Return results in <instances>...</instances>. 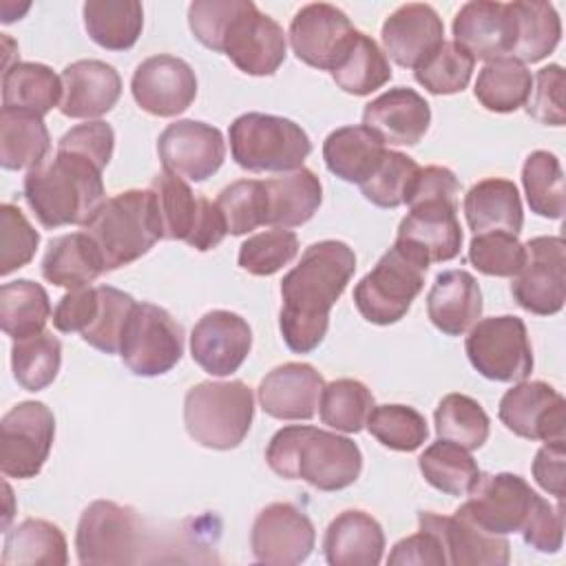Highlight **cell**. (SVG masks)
Returning <instances> with one entry per match:
<instances>
[{"instance_id":"3","label":"cell","mask_w":566,"mask_h":566,"mask_svg":"<svg viewBox=\"0 0 566 566\" xmlns=\"http://www.w3.org/2000/svg\"><path fill=\"white\" fill-rule=\"evenodd\" d=\"M102 172L91 157L57 146L53 159L27 172L22 195L44 228L84 226L106 201Z\"/></svg>"},{"instance_id":"27","label":"cell","mask_w":566,"mask_h":566,"mask_svg":"<svg viewBox=\"0 0 566 566\" xmlns=\"http://www.w3.org/2000/svg\"><path fill=\"white\" fill-rule=\"evenodd\" d=\"M418 522L431 526L453 566H506L511 559V544L504 535L486 533L458 515H438L420 511Z\"/></svg>"},{"instance_id":"53","label":"cell","mask_w":566,"mask_h":566,"mask_svg":"<svg viewBox=\"0 0 566 566\" xmlns=\"http://www.w3.org/2000/svg\"><path fill=\"white\" fill-rule=\"evenodd\" d=\"M526 259L524 243L517 234L493 230L475 234L469 243V261L471 265L486 276L513 279Z\"/></svg>"},{"instance_id":"22","label":"cell","mask_w":566,"mask_h":566,"mask_svg":"<svg viewBox=\"0 0 566 566\" xmlns=\"http://www.w3.org/2000/svg\"><path fill=\"white\" fill-rule=\"evenodd\" d=\"M385 55L402 69L422 66L444 42V24L438 11L424 2L400 4L380 29Z\"/></svg>"},{"instance_id":"10","label":"cell","mask_w":566,"mask_h":566,"mask_svg":"<svg viewBox=\"0 0 566 566\" xmlns=\"http://www.w3.org/2000/svg\"><path fill=\"white\" fill-rule=\"evenodd\" d=\"M142 520L130 506L91 502L77 522L75 551L82 566H119L142 559Z\"/></svg>"},{"instance_id":"17","label":"cell","mask_w":566,"mask_h":566,"mask_svg":"<svg viewBox=\"0 0 566 566\" xmlns=\"http://www.w3.org/2000/svg\"><path fill=\"white\" fill-rule=\"evenodd\" d=\"M316 542L312 520L290 502H272L259 511L250 531V548L256 562L294 566L305 562Z\"/></svg>"},{"instance_id":"18","label":"cell","mask_w":566,"mask_h":566,"mask_svg":"<svg viewBox=\"0 0 566 566\" xmlns=\"http://www.w3.org/2000/svg\"><path fill=\"white\" fill-rule=\"evenodd\" d=\"M497 416L502 424L526 440H564L566 400L542 380H520L500 400Z\"/></svg>"},{"instance_id":"14","label":"cell","mask_w":566,"mask_h":566,"mask_svg":"<svg viewBox=\"0 0 566 566\" xmlns=\"http://www.w3.org/2000/svg\"><path fill=\"white\" fill-rule=\"evenodd\" d=\"M526 259L511 279L515 303L537 316H553L566 301V248L562 237H535L524 243Z\"/></svg>"},{"instance_id":"19","label":"cell","mask_w":566,"mask_h":566,"mask_svg":"<svg viewBox=\"0 0 566 566\" xmlns=\"http://www.w3.org/2000/svg\"><path fill=\"white\" fill-rule=\"evenodd\" d=\"M157 153L164 170L197 184L221 168L226 142L221 130L206 122L177 119L159 133Z\"/></svg>"},{"instance_id":"7","label":"cell","mask_w":566,"mask_h":566,"mask_svg":"<svg viewBox=\"0 0 566 566\" xmlns=\"http://www.w3.org/2000/svg\"><path fill=\"white\" fill-rule=\"evenodd\" d=\"M429 265L418 248L396 239L354 287V305L360 316L374 325L398 323L422 292Z\"/></svg>"},{"instance_id":"21","label":"cell","mask_w":566,"mask_h":566,"mask_svg":"<svg viewBox=\"0 0 566 566\" xmlns=\"http://www.w3.org/2000/svg\"><path fill=\"white\" fill-rule=\"evenodd\" d=\"M252 349V329L230 310L206 312L190 332V356L210 376H230Z\"/></svg>"},{"instance_id":"47","label":"cell","mask_w":566,"mask_h":566,"mask_svg":"<svg viewBox=\"0 0 566 566\" xmlns=\"http://www.w3.org/2000/svg\"><path fill=\"white\" fill-rule=\"evenodd\" d=\"M374 407L371 391L356 378H338L325 385L318 405L323 424L343 433H358Z\"/></svg>"},{"instance_id":"13","label":"cell","mask_w":566,"mask_h":566,"mask_svg":"<svg viewBox=\"0 0 566 566\" xmlns=\"http://www.w3.org/2000/svg\"><path fill=\"white\" fill-rule=\"evenodd\" d=\"M53 411L38 400H24L11 407L0 422V471L7 478H35L53 447Z\"/></svg>"},{"instance_id":"34","label":"cell","mask_w":566,"mask_h":566,"mask_svg":"<svg viewBox=\"0 0 566 566\" xmlns=\"http://www.w3.org/2000/svg\"><path fill=\"white\" fill-rule=\"evenodd\" d=\"M42 276L66 290L91 285L104 270L102 254L86 232H71L53 239L42 256Z\"/></svg>"},{"instance_id":"16","label":"cell","mask_w":566,"mask_h":566,"mask_svg":"<svg viewBox=\"0 0 566 566\" xmlns=\"http://www.w3.org/2000/svg\"><path fill=\"white\" fill-rule=\"evenodd\" d=\"M358 29L345 11L327 2L301 7L290 22V44L294 55L318 71H334L347 53Z\"/></svg>"},{"instance_id":"40","label":"cell","mask_w":566,"mask_h":566,"mask_svg":"<svg viewBox=\"0 0 566 566\" xmlns=\"http://www.w3.org/2000/svg\"><path fill=\"white\" fill-rule=\"evenodd\" d=\"M533 91V75L526 64L513 57L486 62L475 80V99L491 113H513L526 106Z\"/></svg>"},{"instance_id":"25","label":"cell","mask_w":566,"mask_h":566,"mask_svg":"<svg viewBox=\"0 0 566 566\" xmlns=\"http://www.w3.org/2000/svg\"><path fill=\"white\" fill-rule=\"evenodd\" d=\"M325 380L307 363H283L265 374L259 385L261 409L276 420L314 418Z\"/></svg>"},{"instance_id":"33","label":"cell","mask_w":566,"mask_h":566,"mask_svg":"<svg viewBox=\"0 0 566 566\" xmlns=\"http://www.w3.org/2000/svg\"><path fill=\"white\" fill-rule=\"evenodd\" d=\"M263 184L268 195V226L272 228L287 230L307 223L323 201L321 179L310 168H298Z\"/></svg>"},{"instance_id":"54","label":"cell","mask_w":566,"mask_h":566,"mask_svg":"<svg viewBox=\"0 0 566 566\" xmlns=\"http://www.w3.org/2000/svg\"><path fill=\"white\" fill-rule=\"evenodd\" d=\"M97 290H99V303H97L95 318L80 336L84 343H88L91 347L104 354H117L126 318L137 301L113 285H99Z\"/></svg>"},{"instance_id":"9","label":"cell","mask_w":566,"mask_h":566,"mask_svg":"<svg viewBox=\"0 0 566 566\" xmlns=\"http://www.w3.org/2000/svg\"><path fill=\"white\" fill-rule=\"evenodd\" d=\"M230 153L250 172H292L312 153L307 133L292 119L270 113H243L230 124Z\"/></svg>"},{"instance_id":"15","label":"cell","mask_w":566,"mask_h":566,"mask_svg":"<svg viewBox=\"0 0 566 566\" xmlns=\"http://www.w3.org/2000/svg\"><path fill=\"white\" fill-rule=\"evenodd\" d=\"M469 495L471 497L455 511V515L493 535L520 533L537 497L522 475L506 471L480 475Z\"/></svg>"},{"instance_id":"8","label":"cell","mask_w":566,"mask_h":566,"mask_svg":"<svg viewBox=\"0 0 566 566\" xmlns=\"http://www.w3.org/2000/svg\"><path fill=\"white\" fill-rule=\"evenodd\" d=\"M254 418V396L243 380H203L186 391L184 424L188 436L214 451L239 447Z\"/></svg>"},{"instance_id":"44","label":"cell","mask_w":566,"mask_h":566,"mask_svg":"<svg viewBox=\"0 0 566 566\" xmlns=\"http://www.w3.org/2000/svg\"><path fill=\"white\" fill-rule=\"evenodd\" d=\"M62 365V343L51 332L18 338L11 345V369L15 382L27 391L46 389Z\"/></svg>"},{"instance_id":"1","label":"cell","mask_w":566,"mask_h":566,"mask_svg":"<svg viewBox=\"0 0 566 566\" xmlns=\"http://www.w3.org/2000/svg\"><path fill=\"white\" fill-rule=\"evenodd\" d=\"M356 272L354 250L336 239L312 243L281 281L279 329L294 354L314 352L329 327V310Z\"/></svg>"},{"instance_id":"50","label":"cell","mask_w":566,"mask_h":566,"mask_svg":"<svg viewBox=\"0 0 566 566\" xmlns=\"http://www.w3.org/2000/svg\"><path fill=\"white\" fill-rule=\"evenodd\" d=\"M228 234L241 237L268 226V195L261 179H239L226 186L217 197Z\"/></svg>"},{"instance_id":"36","label":"cell","mask_w":566,"mask_h":566,"mask_svg":"<svg viewBox=\"0 0 566 566\" xmlns=\"http://www.w3.org/2000/svg\"><path fill=\"white\" fill-rule=\"evenodd\" d=\"M66 562V537L53 522L29 517L4 535L2 566H64Z\"/></svg>"},{"instance_id":"24","label":"cell","mask_w":566,"mask_h":566,"mask_svg":"<svg viewBox=\"0 0 566 566\" xmlns=\"http://www.w3.org/2000/svg\"><path fill=\"white\" fill-rule=\"evenodd\" d=\"M429 124L431 108L427 99L409 86L385 91L363 111V126L389 146H416Z\"/></svg>"},{"instance_id":"52","label":"cell","mask_w":566,"mask_h":566,"mask_svg":"<svg viewBox=\"0 0 566 566\" xmlns=\"http://www.w3.org/2000/svg\"><path fill=\"white\" fill-rule=\"evenodd\" d=\"M298 254V237L292 230L270 228L248 237L239 248V265L248 274L270 276Z\"/></svg>"},{"instance_id":"30","label":"cell","mask_w":566,"mask_h":566,"mask_svg":"<svg viewBox=\"0 0 566 566\" xmlns=\"http://www.w3.org/2000/svg\"><path fill=\"white\" fill-rule=\"evenodd\" d=\"M462 210L475 234L493 230L520 234L524 226L522 199L511 179L489 177L473 184L464 195Z\"/></svg>"},{"instance_id":"41","label":"cell","mask_w":566,"mask_h":566,"mask_svg":"<svg viewBox=\"0 0 566 566\" xmlns=\"http://www.w3.org/2000/svg\"><path fill=\"white\" fill-rule=\"evenodd\" d=\"M418 469L427 484L447 495H469L482 475L464 447L440 438L422 451Z\"/></svg>"},{"instance_id":"49","label":"cell","mask_w":566,"mask_h":566,"mask_svg":"<svg viewBox=\"0 0 566 566\" xmlns=\"http://www.w3.org/2000/svg\"><path fill=\"white\" fill-rule=\"evenodd\" d=\"M365 427L382 447L407 453L420 449L429 436L424 416L409 405H378Z\"/></svg>"},{"instance_id":"37","label":"cell","mask_w":566,"mask_h":566,"mask_svg":"<svg viewBox=\"0 0 566 566\" xmlns=\"http://www.w3.org/2000/svg\"><path fill=\"white\" fill-rule=\"evenodd\" d=\"M51 150V135L40 115L0 111V164L4 170H33Z\"/></svg>"},{"instance_id":"45","label":"cell","mask_w":566,"mask_h":566,"mask_svg":"<svg viewBox=\"0 0 566 566\" xmlns=\"http://www.w3.org/2000/svg\"><path fill=\"white\" fill-rule=\"evenodd\" d=\"M440 440L455 442L467 451L480 449L489 438V416L482 405L467 394H447L433 413Z\"/></svg>"},{"instance_id":"43","label":"cell","mask_w":566,"mask_h":566,"mask_svg":"<svg viewBox=\"0 0 566 566\" xmlns=\"http://www.w3.org/2000/svg\"><path fill=\"white\" fill-rule=\"evenodd\" d=\"M49 318L51 301L40 283L18 279L0 287V327L13 340L44 332Z\"/></svg>"},{"instance_id":"28","label":"cell","mask_w":566,"mask_h":566,"mask_svg":"<svg viewBox=\"0 0 566 566\" xmlns=\"http://www.w3.org/2000/svg\"><path fill=\"white\" fill-rule=\"evenodd\" d=\"M429 321L447 336L467 334L482 314V290L467 270H444L427 296Z\"/></svg>"},{"instance_id":"59","label":"cell","mask_w":566,"mask_h":566,"mask_svg":"<svg viewBox=\"0 0 566 566\" xmlns=\"http://www.w3.org/2000/svg\"><path fill=\"white\" fill-rule=\"evenodd\" d=\"M57 146L62 148H71L77 150L86 157H91L95 164H99L102 168L108 166L111 157H113V148H115V133L111 128V124L106 122H86V124H77L71 130H66Z\"/></svg>"},{"instance_id":"20","label":"cell","mask_w":566,"mask_h":566,"mask_svg":"<svg viewBox=\"0 0 566 566\" xmlns=\"http://www.w3.org/2000/svg\"><path fill=\"white\" fill-rule=\"evenodd\" d=\"M130 93L142 111L155 117H177L197 97V75L181 57L150 55L137 64Z\"/></svg>"},{"instance_id":"12","label":"cell","mask_w":566,"mask_h":566,"mask_svg":"<svg viewBox=\"0 0 566 566\" xmlns=\"http://www.w3.org/2000/svg\"><path fill=\"white\" fill-rule=\"evenodd\" d=\"M181 325L155 303H135L119 340L124 365L135 376L153 378L170 371L181 360Z\"/></svg>"},{"instance_id":"60","label":"cell","mask_w":566,"mask_h":566,"mask_svg":"<svg viewBox=\"0 0 566 566\" xmlns=\"http://www.w3.org/2000/svg\"><path fill=\"white\" fill-rule=\"evenodd\" d=\"M99 303L97 287L69 290L53 310V327L62 334H82L95 318Z\"/></svg>"},{"instance_id":"51","label":"cell","mask_w":566,"mask_h":566,"mask_svg":"<svg viewBox=\"0 0 566 566\" xmlns=\"http://www.w3.org/2000/svg\"><path fill=\"white\" fill-rule=\"evenodd\" d=\"M475 60L467 49L453 40H444L442 46L413 71V77L433 95H453L469 86Z\"/></svg>"},{"instance_id":"46","label":"cell","mask_w":566,"mask_h":566,"mask_svg":"<svg viewBox=\"0 0 566 566\" xmlns=\"http://www.w3.org/2000/svg\"><path fill=\"white\" fill-rule=\"evenodd\" d=\"M522 186L531 212L544 219L564 214V172L559 159L548 150H533L522 166Z\"/></svg>"},{"instance_id":"6","label":"cell","mask_w":566,"mask_h":566,"mask_svg":"<svg viewBox=\"0 0 566 566\" xmlns=\"http://www.w3.org/2000/svg\"><path fill=\"white\" fill-rule=\"evenodd\" d=\"M84 232L97 245L106 272L142 259L161 239L153 192L130 188L108 197Z\"/></svg>"},{"instance_id":"31","label":"cell","mask_w":566,"mask_h":566,"mask_svg":"<svg viewBox=\"0 0 566 566\" xmlns=\"http://www.w3.org/2000/svg\"><path fill=\"white\" fill-rule=\"evenodd\" d=\"M148 190L155 199L161 239L190 243L210 199L192 192L184 177L168 170L155 175Z\"/></svg>"},{"instance_id":"35","label":"cell","mask_w":566,"mask_h":566,"mask_svg":"<svg viewBox=\"0 0 566 566\" xmlns=\"http://www.w3.org/2000/svg\"><path fill=\"white\" fill-rule=\"evenodd\" d=\"M62 102V80L40 62H13L2 73V108L44 117Z\"/></svg>"},{"instance_id":"55","label":"cell","mask_w":566,"mask_h":566,"mask_svg":"<svg viewBox=\"0 0 566 566\" xmlns=\"http://www.w3.org/2000/svg\"><path fill=\"white\" fill-rule=\"evenodd\" d=\"M40 243L38 230L29 223L24 212L13 203L0 206V274L24 268Z\"/></svg>"},{"instance_id":"58","label":"cell","mask_w":566,"mask_h":566,"mask_svg":"<svg viewBox=\"0 0 566 566\" xmlns=\"http://www.w3.org/2000/svg\"><path fill=\"white\" fill-rule=\"evenodd\" d=\"M420 531L409 535V537H402L389 553L387 562L391 566H409V564H416V566H447V553H444V546L438 537V533L418 522Z\"/></svg>"},{"instance_id":"56","label":"cell","mask_w":566,"mask_h":566,"mask_svg":"<svg viewBox=\"0 0 566 566\" xmlns=\"http://www.w3.org/2000/svg\"><path fill=\"white\" fill-rule=\"evenodd\" d=\"M564 86L566 75L559 64H548L533 77V91L526 102V113L546 126H564Z\"/></svg>"},{"instance_id":"5","label":"cell","mask_w":566,"mask_h":566,"mask_svg":"<svg viewBox=\"0 0 566 566\" xmlns=\"http://www.w3.org/2000/svg\"><path fill=\"white\" fill-rule=\"evenodd\" d=\"M460 181L444 166L420 168L409 195V212L398 226L396 239L418 248L429 263L451 261L462 248L458 221Z\"/></svg>"},{"instance_id":"4","label":"cell","mask_w":566,"mask_h":566,"mask_svg":"<svg viewBox=\"0 0 566 566\" xmlns=\"http://www.w3.org/2000/svg\"><path fill=\"white\" fill-rule=\"evenodd\" d=\"M268 467L285 480H305L318 491H340L363 471L358 444L334 431L310 424L279 429L265 449Z\"/></svg>"},{"instance_id":"61","label":"cell","mask_w":566,"mask_h":566,"mask_svg":"<svg viewBox=\"0 0 566 566\" xmlns=\"http://www.w3.org/2000/svg\"><path fill=\"white\" fill-rule=\"evenodd\" d=\"M564 460H566V444L564 440H551L539 447L533 460V478L535 482L557 500L564 497Z\"/></svg>"},{"instance_id":"42","label":"cell","mask_w":566,"mask_h":566,"mask_svg":"<svg viewBox=\"0 0 566 566\" xmlns=\"http://www.w3.org/2000/svg\"><path fill=\"white\" fill-rule=\"evenodd\" d=\"M332 80L340 91L365 97L391 80V66L376 40L358 31L347 53L332 71Z\"/></svg>"},{"instance_id":"38","label":"cell","mask_w":566,"mask_h":566,"mask_svg":"<svg viewBox=\"0 0 566 566\" xmlns=\"http://www.w3.org/2000/svg\"><path fill=\"white\" fill-rule=\"evenodd\" d=\"M82 15L88 38L106 51H126L142 35L144 7L137 0H88Z\"/></svg>"},{"instance_id":"48","label":"cell","mask_w":566,"mask_h":566,"mask_svg":"<svg viewBox=\"0 0 566 566\" xmlns=\"http://www.w3.org/2000/svg\"><path fill=\"white\" fill-rule=\"evenodd\" d=\"M420 166L405 153L385 150L374 175L360 184V192L378 208H398L409 201Z\"/></svg>"},{"instance_id":"57","label":"cell","mask_w":566,"mask_h":566,"mask_svg":"<svg viewBox=\"0 0 566 566\" xmlns=\"http://www.w3.org/2000/svg\"><path fill=\"white\" fill-rule=\"evenodd\" d=\"M520 533H522L524 542L531 548H535L537 553H546V555L557 553L564 542L562 504L553 506L548 500L537 495Z\"/></svg>"},{"instance_id":"23","label":"cell","mask_w":566,"mask_h":566,"mask_svg":"<svg viewBox=\"0 0 566 566\" xmlns=\"http://www.w3.org/2000/svg\"><path fill=\"white\" fill-rule=\"evenodd\" d=\"M453 42L473 60L509 57L515 42V18L511 2L473 0L460 7L453 18Z\"/></svg>"},{"instance_id":"11","label":"cell","mask_w":566,"mask_h":566,"mask_svg":"<svg viewBox=\"0 0 566 566\" xmlns=\"http://www.w3.org/2000/svg\"><path fill=\"white\" fill-rule=\"evenodd\" d=\"M473 369L495 382H520L533 371V347L520 316L502 314L478 321L464 340Z\"/></svg>"},{"instance_id":"39","label":"cell","mask_w":566,"mask_h":566,"mask_svg":"<svg viewBox=\"0 0 566 566\" xmlns=\"http://www.w3.org/2000/svg\"><path fill=\"white\" fill-rule=\"evenodd\" d=\"M511 11L515 18V42L509 57L533 64L551 55L562 38V20L555 7L542 0H515Z\"/></svg>"},{"instance_id":"29","label":"cell","mask_w":566,"mask_h":566,"mask_svg":"<svg viewBox=\"0 0 566 566\" xmlns=\"http://www.w3.org/2000/svg\"><path fill=\"white\" fill-rule=\"evenodd\" d=\"M323 553L329 566H376L385 553L382 526L365 511H343L325 531Z\"/></svg>"},{"instance_id":"32","label":"cell","mask_w":566,"mask_h":566,"mask_svg":"<svg viewBox=\"0 0 566 566\" xmlns=\"http://www.w3.org/2000/svg\"><path fill=\"white\" fill-rule=\"evenodd\" d=\"M385 150V144L363 124L340 126L323 142V159L327 170L338 179L358 186L374 175Z\"/></svg>"},{"instance_id":"2","label":"cell","mask_w":566,"mask_h":566,"mask_svg":"<svg viewBox=\"0 0 566 566\" xmlns=\"http://www.w3.org/2000/svg\"><path fill=\"white\" fill-rule=\"evenodd\" d=\"M188 27L206 49L223 53L248 75H274L285 62L283 27L252 0H195Z\"/></svg>"},{"instance_id":"26","label":"cell","mask_w":566,"mask_h":566,"mask_svg":"<svg viewBox=\"0 0 566 566\" xmlns=\"http://www.w3.org/2000/svg\"><path fill=\"white\" fill-rule=\"evenodd\" d=\"M60 113L73 119L106 115L122 95V77L102 60H77L64 66Z\"/></svg>"}]
</instances>
